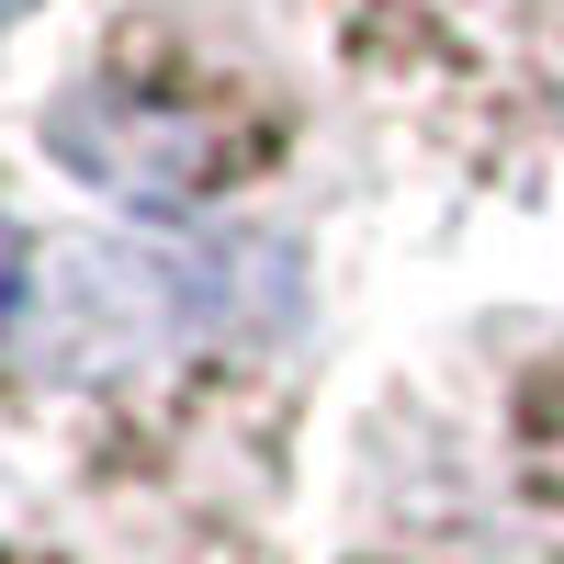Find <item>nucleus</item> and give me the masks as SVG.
I'll return each instance as SVG.
<instances>
[{"label":"nucleus","mask_w":564,"mask_h":564,"mask_svg":"<svg viewBox=\"0 0 564 564\" xmlns=\"http://www.w3.org/2000/svg\"><path fill=\"white\" fill-rule=\"evenodd\" d=\"M12 305H23V249H12V226H0V327H12Z\"/></svg>","instance_id":"1"},{"label":"nucleus","mask_w":564,"mask_h":564,"mask_svg":"<svg viewBox=\"0 0 564 564\" xmlns=\"http://www.w3.org/2000/svg\"><path fill=\"white\" fill-rule=\"evenodd\" d=\"M12 12H34V0H0V23H12Z\"/></svg>","instance_id":"2"}]
</instances>
